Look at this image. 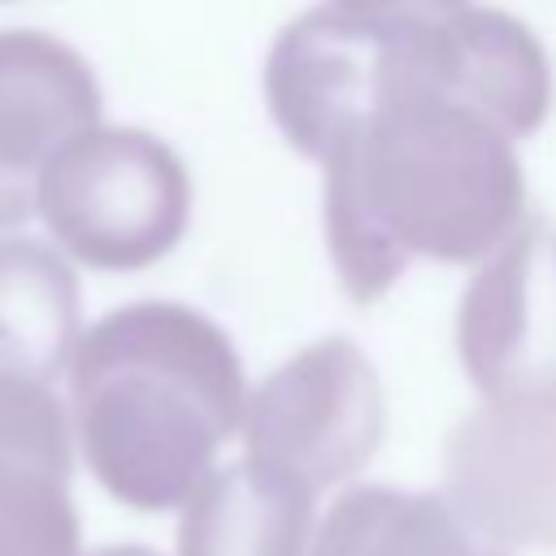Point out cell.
<instances>
[{"label": "cell", "instance_id": "4fadbf2b", "mask_svg": "<svg viewBox=\"0 0 556 556\" xmlns=\"http://www.w3.org/2000/svg\"><path fill=\"white\" fill-rule=\"evenodd\" d=\"M0 556H78L70 478L0 460Z\"/></svg>", "mask_w": 556, "mask_h": 556}, {"label": "cell", "instance_id": "5b68a950", "mask_svg": "<svg viewBox=\"0 0 556 556\" xmlns=\"http://www.w3.org/2000/svg\"><path fill=\"white\" fill-rule=\"evenodd\" d=\"M456 352L486 404H556V226L526 217L456 308Z\"/></svg>", "mask_w": 556, "mask_h": 556}, {"label": "cell", "instance_id": "277c9868", "mask_svg": "<svg viewBox=\"0 0 556 556\" xmlns=\"http://www.w3.org/2000/svg\"><path fill=\"white\" fill-rule=\"evenodd\" d=\"M387 404L374 361L343 334L317 339L282 361L243 413L248 460L308 486L313 495L365 469L382 443Z\"/></svg>", "mask_w": 556, "mask_h": 556}, {"label": "cell", "instance_id": "2e32d148", "mask_svg": "<svg viewBox=\"0 0 556 556\" xmlns=\"http://www.w3.org/2000/svg\"><path fill=\"white\" fill-rule=\"evenodd\" d=\"M87 556H156V552L135 547V543H117V547H100V552H87Z\"/></svg>", "mask_w": 556, "mask_h": 556}, {"label": "cell", "instance_id": "e0dca14e", "mask_svg": "<svg viewBox=\"0 0 556 556\" xmlns=\"http://www.w3.org/2000/svg\"><path fill=\"white\" fill-rule=\"evenodd\" d=\"M0 4H4V0H0Z\"/></svg>", "mask_w": 556, "mask_h": 556}, {"label": "cell", "instance_id": "52a82bcc", "mask_svg": "<svg viewBox=\"0 0 556 556\" xmlns=\"http://www.w3.org/2000/svg\"><path fill=\"white\" fill-rule=\"evenodd\" d=\"M443 500L495 547H556V404H482L443 447Z\"/></svg>", "mask_w": 556, "mask_h": 556}, {"label": "cell", "instance_id": "5bb4252c", "mask_svg": "<svg viewBox=\"0 0 556 556\" xmlns=\"http://www.w3.org/2000/svg\"><path fill=\"white\" fill-rule=\"evenodd\" d=\"M70 413L48 382L0 374V460H22L70 478Z\"/></svg>", "mask_w": 556, "mask_h": 556}, {"label": "cell", "instance_id": "3957f363", "mask_svg": "<svg viewBox=\"0 0 556 556\" xmlns=\"http://www.w3.org/2000/svg\"><path fill=\"white\" fill-rule=\"evenodd\" d=\"M35 213L78 265L143 269L187 235L191 174L165 139L100 122L48 161Z\"/></svg>", "mask_w": 556, "mask_h": 556}, {"label": "cell", "instance_id": "30bf717a", "mask_svg": "<svg viewBox=\"0 0 556 556\" xmlns=\"http://www.w3.org/2000/svg\"><path fill=\"white\" fill-rule=\"evenodd\" d=\"M308 526L313 491L243 456L182 504L178 556H308Z\"/></svg>", "mask_w": 556, "mask_h": 556}, {"label": "cell", "instance_id": "7a4b0ae2", "mask_svg": "<svg viewBox=\"0 0 556 556\" xmlns=\"http://www.w3.org/2000/svg\"><path fill=\"white\" fill-rule=\"evenodd\" d=\"M65 374L83 460L135 513L182 508L248 413L230 334L174 300L104 313L83 330Z\"/></svg>", "mask_w": 556, "mask_h": 556}, {"label": "cell", "instance_id": "ba28073f", "mask_svg": "<svg viewBox=\"0 0 556 556\" xmlns=\"http://www.w3.org/2000/svg\"><path fill=\"white\" fill-rule=\"evenodd\" d=\"M100 83L48 30H0V230L35 213L48 161L100 126Z\"/></svg>", "mask_w": 556, "mask_h": 556}, {"label": "cell", "instance_id": "9a60e30c", "mask_svg": "<svg viewBox=\"0 0 556 556\" xmlns=\"http://www.w3.org/2000/svg\"><path fill=\"white\" fill-rule=\"evenodd\" d=\"M334 9L365 17V22H387V26H430L443 22L460 9H469L473 0H330Z\"/></svg>", "mask_w": 556, "mask_h": 556}, {"label": "cell", "instance_id": "6da1fadb", "mask_svg": "<svg viewBox=\"0 0 556 556\" xmlns=\"http://www.w3.org/2000/svg\"><path fill=\"white\" fill-rule=\"evenodd\" d=\"M426 30H400L382 100L321 161L326 248L356 304L387 295L417 256L486 261L526 222L513 139L439 83Z\"/></svg>", "mask_w": 556, "mask_h": 556}, {"label": "cell", "instance_id": "7c38bea8", "mask_svg": "<svg viewBox=\"0 0 556 556\" xmlns=\"http://www.w3.org/2000/svg\"><path fill=\"white\" fill-rule=\"evenodd\" d=\"M308 556H508L443 495L348 486L313 534Z\"/></svg>", "mask_w": 556, "mask_h": 556}, {"label": "cell", "instance_id": "8fae6325", "mask_svg": "<svg viewBox=\"0 0 556 556\" xmlns=\"http://www.w3.org/2000/svg\"><path fill=\"white\" fill-rule=\"evenodd\" d=\"M78 282L39 239H0V374L56 382L78 348Z\"/></svg>", "mask_w": 556, "mask_h": 556}, {"label": "cell", "instance_id": "9c48e42d", "mask_svg": "<svg viewBox=\"0 0 556 556\" xmlns=\"http://www.w3.org/2000/svg\"><path fill=\"white\" fill-rule=\"evenodd\" d=\"M430 56L439 83L486 113L508 139H526L547 122L552 61L521 17L469 4L430 22Z\"/></svg>", "mask_w": 556, "mask_h": 556}, {"label": "cell", "instance_id": "8992f818", "mask_svg": "<svg viewBox=\"0 0 556 556\" xmlns=\"http://www.w3.org/2000/svg\"><path fill=\"white\" fill-rule=\"evenodd\" d=\"M400 30L334 4L308 9L278 30L265 56V100L295 152L326 161L365 122L395 70Z\"/></svg>", "mask_w": 556, "mask_h": 556}]
</instances>
